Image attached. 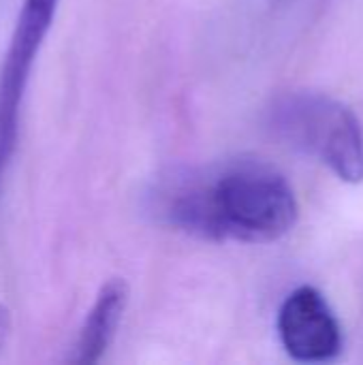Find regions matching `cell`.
<instances>
[{
    "label": "cell",
    "mask_w": 363,
    "mask_h": 365,
    "mask_svg": "<svg viewBox=\"0 0 363 365\" xmlns=\"http://www.w3.org/2000/svg\"><path fill=\"white\" fill-rule=\"evenodd\" d=\"M278 139L329 167L342 182H363V133L357 115L321 92H287L267 109Z\"/></svg>",
    "instance_id": "cell-2"
},
{
    "label": "cell",
    "mask_w": 363,
    "mask_h": 365,
    "mask_svg": "<svg viewBox=\"0 0 363 365\" xmlns=\"http://www.w3.org/2000/svg\"><path fill=\"white\" fill-rule=\"evenodd\" d=\"M154 210L169 227L212 242L267 244L287 235L297 220L289 180L261 160L175 175L156 190Z\"/></svg>",
    "instance_id": "cell-1"
},
{
    "label": "cell",
    "mask_w": 363,
    "mask_h": 365,
    "mask_svg": "<svg viewBox=\"0 0 363 365\" xmlns=\"http://www.w3.org/2000/svg\"><path fill=\"white\" fill-rule=\"evenodd\" d=\"M276 327L282 349L295 361H332L342 351L340 323L315 287H300L282 302Z\"/></svg>",
    "instance_id": "cell-4"
},
{
    "label": "cell",
    "mask_w": 363,
    "mask_h": 365,
    "mask_svg": "<svg viewBox=\"0 0 363 365\" xmlns=\"http://www.w3.org/2000/svg\"><path fill=\"white\" fill-rule=\"evenodd\" d=\"M9 334H11V312L4 304H0V355L6 346Z\"/></svg>",
    "instance_id": "cell-6"
},
{
    "label": "cell",
    "mask_w": 363,
    "mask_h": 365,
    "mask_svg": "<svg viewBox=\"0 0 363 365\" xmlns=\"http://www.w3.org/2000/svg\"><path fill=\"white\" fill-rule=\"evenodd\" d=\"M126 306H128V284L122 278L107 280L98 289V293L79 327V334H77V340L73 346V355L68 359L79 365L98 364L103 359V355L109 351V346L118 334V327L124 319Z\"/></svg>",
    "instance_id": "cell-5"
},
{
    "label": "cell",
    "mask_w": 363,
    "mask_h": 365,
    "mask_svg": "<svg viewBox=\"0 0 363 365\" xmlns=\"http://www.w3.org/2000/svg\"><path fill=\"white\" fill-rule=\"evenodd\" d=\"M60 0H24L0 66V178L15 152L21 101Z\"/></svg>",
    "instance_id": "cell-3"
}]
</instances>
